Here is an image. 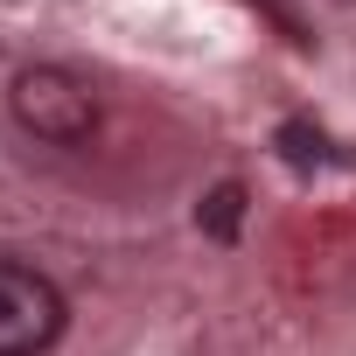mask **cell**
I'll list each match as a JSON object with an SVG mask.
<instances>
[{"label":"cell","mask_w":356,"mask_h":356,"mask_svg":"<svg viewBox=\"0 0 356 356\" xmlns=\"http://www.w3.org/2000/svg\"><path fill=\"white\" fill-rule=\"evenodd\" d=\"M8 105H15L22 133H35V140H49V147H77V140H91V126H98V91H91L84 77L56 70V63L22 70L15 91H8Z\"/></svg>","instance_id":"1"},{"label":"cell","mask_w":356,"mask_h":356,"mask_svg":"<svg viewBox=\"0 0 356 356\" xmlns=\"http://www.w3.org/2000/svg\"><path fill=\"white\" fill-rule=\"evenodd\" d=\"M63 321H70V307L49 273L0 259V356H42L63 335Z\"/></svg>","instance_id":"2"},{"label":"cell","mask_w":356,"mask_h":356,"mask_svg":"<svg viewBox=\"0 0 356 356\" xmlns=\"http://www.w3.org/2000/svg\"><path fill=\"white\" fill-rule=\"evenodd\" d=\"M273 147H280V161H286V168H321V161H342V154L328 147V133H321V126H307V119H286V126L273 133Z\"/></svg>","instance_id":"3"},{"label":"cell","mask_w":356,"mask_h":356,"mask_svg":"<svg viewBox=\"0 0 356 356\" xmlns=\"http://www.w3.org/2000/svg\"><path fill=\"white\" fill-rule=\"evenodd\" d=\"M196 224H203L210 238H224V245H231V238H238V224H245V189H238V182H217V189L203 196Z\"/></svg>","instance_id":"4"}]
</instances>
